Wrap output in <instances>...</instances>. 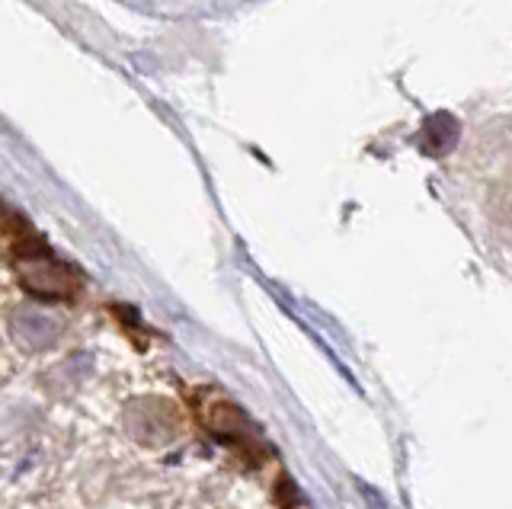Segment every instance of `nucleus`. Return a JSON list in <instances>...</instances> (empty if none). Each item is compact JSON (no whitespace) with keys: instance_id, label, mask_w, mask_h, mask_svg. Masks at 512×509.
Wrapping results in <instances>:
<instances>
[{"instance_id":"obj_1","label":"nucleus","mask_w":512,"mask_h":509,"mask_svg":"<svg viewBox=\"0 0 512 509\" xmlns=\"http://www.w3.org/2000/svg\"><path fill=\"white\" fill-rule=\"evenodd\" d=\"M16 273H20V282L32 295H42V298H71L77 289L74 273L64 263H58L52 253H48V247L23 257L16 263Z\"/></svg>"},{"instance_id":"obj_2","label":"nucleus","mask_w":512,"mask_h":509,"mask_svg":"<svg viewBox=\"0 0 512 509\" xmlns=\"http://www.w3.org/2000/svg\"><path fill=\"white\" fill-rule=\"evenodd\" d=\"M202 417H205L208 429H215V436L228 439V442H240L244 449H253V445H256V436H253V429L247 426L244 413H240L231 401H221V397H215L212 404L202 407Z\"/></svg>"},{"instance_id":"obj_3","label":"nucleus","mask_w":512,"mask_h":509,"mask_svg":"<svg viewBox=\"0 0 512 509\" xmlns=\"http://www.w3.org/2000/svg\"><path fill=\"white\" fill-rule=\"evenodd\" d=\"M42 247L45 244L29 231L26 221L20 215H13L7 205L0 202V253H4V257H13L16 263H20L23 257H29V253H36Z\"/></svg>"},{"instance_id":"obj_4","label":"nucleus","mask_w":512,"mask_h":509,"mask_svg":"<svg viewBox=\"0 0 512 509\" xmlns=\"http://www.w3.org/2000/svg\"><path fill=\"white\" fill-rule=\"evenodd\" d=\"M461 135V125L452 113H432L423 125V151L432 157H442L448 151H455Z\"/></svg>"},{"instance_id":"obj_5","label":"nucleus","mask_w":512,"mask_h":509,"mask_svg":"<svg viewBox=\"0 0 512 509\" xmlns=\"http://www.w3.org/2000/svg\"><path fill=\"white\" fill-rule=\"evenodd\" d=\"M16 337L29 346H48L55 337H58V324L52 317H45L42 311H23L16 317Z\"/></svg>"}]
</instances>
